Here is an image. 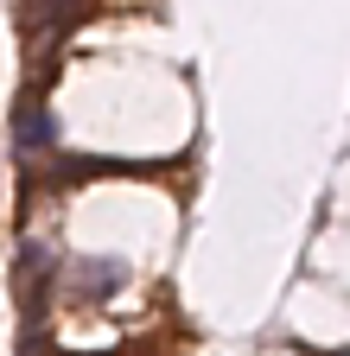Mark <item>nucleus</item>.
<instances>
[{
  "mask_svg": "<svg viewBox=\"0 0 350 356\" xmlns=\"http://www.w3.org/2000/svg\"><path fill=\"white\" fill-rule=\"evenodd\" d=\"M121 280H127V261H109V254H102V261H77V267H70V286H77L83 299H109Z\"/></svg>",
  "mask_w": 350,
  "mask_h": 356,
  "instance_id": "f257e3e1",
  "label": "nucleus"
},
{
  "mask_svg": "<svg viewBox=\"0 0 350 356\" xmlns=\"http://www.w3.org/2000/svg\"><path fill=\"white\" fill-rule=\"evenodd\" d=\"M13 140H19V153H38V147H51V140H58V121H51L45 108H26L19 127H13Z\"/></svg>",
  "mask_w": 350,
  "mask_h": 356,
  "instance_id": "f03ea898",
  "label": "nucleus"
},
{
  "mask_svg": "<svg viewBox=\"0 0 350 356\" xmlns=\"http://www.w3.org/2000/svg\"><path fill=\"white\" fill-rule=\"evenodd\" d=\"M337 356H350V350H337Z\"/></svg>",
  "mask_w": 350,
  "mask_h": 356,
  "instance_id": "7ed1b4c3",
  "label": "nucleus"
}]
</instances>
